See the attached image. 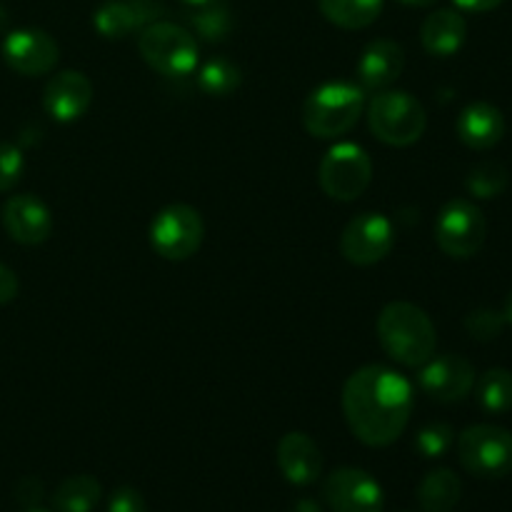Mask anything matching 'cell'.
Returning <instances> with one entry per match:
<instances>
[{
  "label": "cell",
  "mask_w": 512,
  "mask_h": 512,
  "mask_svg": "<svg viewBox=\"0 0 512 512\" xmlns=\"http://www.w3.org/2000/svg\"><path fill=\"white\" fill-rule=\"evenodd\" d=\"M190 25L195 28V33L200 35L208 43H220L230 35L233 30V13H230L228 5L223 0H215V3L203 5V8H193L190 13Z\"/></svg>",
  "instance_id": "4316f807"
},
{
  "label": "cell",
  "mask_w": 512,
  "mask_h": 512,
  "mask_svg": "<svg viewBox=\"0 0 512 512\" xmlns=\"http://www.w3.org/2000/svg\"><path fill=\"white\" fill-rule=\"evenodd\" d=\"M93 103V83L80 70H63L53 75L43 90V108L58 123H75Z\"/></svg>",
  "instance_id": "9a60e30c"
},
{
  "label": "cell",
  "mask_w": 512,
  "mask_h": 512,
  "mask_svg": "<svg viewBox=\"0 0 512 512\" xmlns=\"http://www.w3.org/2000/svg\"><path fill=\"white\" fill-rule=\"evenodd\" d=\"M458 458L475 478H508L512 473V433L490 423L470 425L458 438Z\"/></svg>",
  "instance_id": "8992f818"
},
{
  "label": "cell",
  "mask_w": 512,
  "mask_h": 512,
  "mask_svg": "<svg viewBox=\"0 0 512 512\" xmlns=\"http://www.w3.org/2000/svg\"><path fill=\"white\" fill-rule=\"evenodd\" d=\"M405 50L390 38H375L365 45L358 60V85L365 93L388 90L403 75Z\"/></svg>",
  "instance_id": "e0dca14e"
},
{
  "label": "cell",
  "mask_w": 512,
  "mask_h": 512,
  "mask_svg": "<svg viewBox=\"0 0 512 512\" xmlns=\"http://www.w3.org/2000/svg\"><path fill=\"white\" fill-rule=\"evenodd\" d=\"M323 500L333 512H383L385 493L378 480L360 468H338L323 485Z\"/></svg>",
  "instance_id": "8fae6325"
},
{
  "label": "cell",
  "mask_w": 512,
  "mask_h": 512,
  "mask_svg": "<svg viewBox=\"0 0 512 512\" xmlns=\"http://www.w3.org/2000/svg\"><path fill=\"white\" fill-rule=\"evenodd\" d=\"M138 50L145 63L165 78H188L198 70L200 48L195 35L183 25L155 20L138 35Z\"/></svg>",
  "instance_id": "5b68a950"
},
{
  "label": "cell",
  "mask_w": 512,
  "mask_h": 512,
  "mask_svg": "<svg viewBox=\"0 0 512 512\" xmlns=\"http://www.w3.org/2000/svg\"><path fill=\"white\" fill-rule=\"evenodd\" d=\"M15 498H18L25 508H38L40 498H43V485L35 478L20 480L18 488H15Z\"/></svg>",
  "instance_id": "1f68e13d"
},
{
  "label": "cell",
  "mask_w": 512,
  "mask_h": 512,
  "mask_svg": "<svg viewBox=\"0 0 512 512\" xmlns=\"http://www.w3.org/2000/svg\"><path fill=\"white\" fill-rule=\"evenodd\" d=\"M385 0H318V8L328 23L343 30H363L383 13Z\"/></svg>",
  "instance_id": "7402d4cb"
},
{
  "label": "cell",
  "mask_w": 512,
  "mask_h": 512,
  "mask_svg": "<svg viewBox=\"0 0 512 512\" xmlns=\"http://www.w3.org/2000/svg\"><path fill=\"white\" fill-rule=\"evenodd\" d=\"M288 512H323V508H320V505L315 503V500L300 498V500H295L293 505H290Z\"/></svg>",
  "instance_id": "e575fe53"
},
{
  "label": "cell",
  "mask_w": 512,
  "mask_h": 512,
  "mask_svg": "<svg viewBox=\"0 0 512 512\" xmlns=\"http://www.w3.org/2000/svg\"><path fill=\"white\" fill-rule=\"evenodd\" d=\"M150 245L155 253L173 263L193 258L205 238V223L193 205H165L150 223Z\"/></svg>",
  "instance_id": "9c48e42d"
},
{
  "label": "cell",
  "mask_w": 512,
  "mask_h": 512,
  "mask_svg": "<svg viewBox=\"0 0 512 512\" xmlns=\"http://www.w3.org/2000/svg\"><path fill=\"white\" fill-rule=\"evenodd\" d=\"M108 512H148V505H145L140 490L123 485V488L113 490V495H110Z\"/></svg>",
  "instance_id": "4dcf8cb0"
},
{
  "label": "cell",
  "mask_w": 512,
  "mask_h": 512,
  "mask_svg": "<svg viewBox=\"0 0 512 512\" xmlns=\"http://www.w3.org/2000/svg\"><path fill=\"white\" fill-rule=\"evenodd\" d=\"M368 128L380 143L408 148L423 138L428 115L423 103L405 90H380L368 105Z\"/></svg>",
  "instance_id": "277c9868"
},
{
  "label": "cell",
  "mask_w": 512,
  "mask_h": 512,
  "mask_svg": "<svg viewBox=\"0 0 512 512\" xmlns=\"http://www.w3.org/2000/svg\"><path fill=\"white\" fill-rule=\"evenodd\" d=\"M475 398L485 413L503 415L512 410V373L508 368H490L475 380Z\"/></svg>",
  "instance_id": "d4e9b609"
},
{
  "label": "cell",
  "mask_w": 512,
  "mask_h": 512,
  "mask_svg": "<svg viewBox=\"0 0 512 512\" xmlns=\"http://www.w3.org/2000/svg\"><path fill=\"white\" fill-rule=\"evenodd\" d=\"M505 328V315L498 310L490 308H478L465 318V330L470 333V338L475 340H495Z\"/></svg>",
  "instance_id": "f1b7e54d"
},
{
  "label": "cell",
  "mask_w": 512,
  "mask_h": 512,
  "mask_svg": "<svg viewBox=\"0 0 512 512\" xmlns=\"http://www.w3.org/2000/svg\"><path fill=\"white\" fill-rule=\"evenodd\" d=\"M280 473L295 488H308L323 473V453L308 433H288L275 448Z\"/></svg>",
  "instance_id": "ac0fdd59"
},
{
  "label": "cell",
  "mask_w": 512,
  "mask_h": 512,
  "mask_svg": "<svg viewBox=\"0 0 512 512\" xmlns=\"http://www.w3.org/2000/svg\"><path fill=\"white\" fill-rule=\"evenodd\" d=\"M318 180L328 198L353 203L373 180V160L358 143H335L320 160Z\"/></svg>",
  "instance_id": "ba28073f"
},
{
  "label": "cell",
  "mask_w": 512,
  "mask_h": 512,
  "mask_svg": "<svg viewBox=\"0 0 512 512\" xmlns=\"http://www.w3.org/2000/svg\"><path fill=\"white\" fill-rule=\"evenodd\" d=\"M365 90L350 80H328L303 103V125L313 138H340L355 128L365 110Z\"/></svg>",
  "instance_id": "3957f363"
},
{
  "label": "cell",
  "mask_w": 512,
  "mask_h": 512,
  "mask_svg": "<svg viewBox=\"0 0 512 512\" xmlns=\"http://www.w3.org/2000/svg\"><path fill=\"white\" fill-rule=\"evenodd\" d=\"M3 228L15 243L43 245L53 235V215L38 195H10L3 205Z\"/></svg>",
  "instance_id": "5bb4252c"
},
{
  "label": "cell",
  "mask_w": 512,
  "mask_h": 512,
  "mask_svg": "<svg viewBox=\"0 0 512 512\" xmlns=\"http://www.w3.org/2000/svg\"><path fill=\"white\" fill-rule=\"evenodd\" d=\"M25 170V155L15 143H0V193H8L18 185Z\"/></svg>",
  "instance_id": "f546056e"
},
{
  "label": "cell",
  "mask_w": 512,
  "mask_h": 512,
  "mask_svg": "<svg viewBox=\"0 0 512 512\" xmlns=\"http://www.w3.org/2000/svg\"><path fill=\"white\" fill-rule=\"evenodd\" d=\"M405 512H410V510H405Z\"/></svg>",
  "instance_id": "ab89813d"
},
{
  "label": "cell",
  "mask_w": 512,
  "mask_h": 512,
  "mask_svg": "<svg viewBox=\"0 0 512 512\" xmlns=\"http://www.w3.org/2000/svg\"><path fill=\"white\" fill-rule=\"evenodd\" d=\"M180 3H185L188 8H203V5L215 3V0H180Z\"/></svg>",
  "instance_id": "74e56055"
},
{
  "label": "cell",
  "mask_w": 512,
  "mask_h": 512,
  "mask_svg": "<svg viewBox=\"0 0 512 512\" xmlns=\"http://www.w3.org/2000/svg\"><path fill=\"white\" fill-rule=\"evenodd\" d=\"M418 385L435 403H460L473 393L475 368L463 355L445 353L438 358L433 355L428 363L420 365Z\"/></svg>",
  "instance_id": "7c38bea8"
},
{
  "label": "cell",
  "mask_w": 512,
  "mask_h": 512,
  "mask_svg": "<svg viewBox=\"0 0 512 512\" xmlns=\"http://www.w3.org/2000/svg\"><path fill=\"white\" fill-rule=\"evenodd\" d=\"M455 130H458L460 143L468 148L490 150L505 138V115L493 103L478 100L460 110Z\"/></svg>",
  "instance_id": "d6986e66"
},
{
  "label": "cell",
  "mask_w": 512,
  "mask_h": 512,
  "mask_svg": "<svg viewBox=\"0 0 512 512\" xmlns=\"http://www.w3.org/2000/svg\"><path fill=\"white\" fill-rule=\"evenodd\" d=\"M463 498V483L448 468L430 470L418 485V505L423 512H453Z\"/></svg>",
  "instance_id": "44dd1931"
},
{
  "label": "cell",
  "mask_w": 512,
  "mask_h": 512,
  "mask_svg": "<svg viewBox=\"0 0 512 512\" xmlns=\"http://www.w3.org/2000/svg\"><path fill=\"white\" fill-rule=\"evenodd\" d=\"M243 85V70L225 55H215L198 70V88L213 98L233 95Z\"/></svg>",
  "instance_id": "cb8c5ba5"
},
{
  "label": "cell",
  "mask_w": 512,
  "mask_h": 512,
  "mask_svg": "<svg viewBox=\"0 0 512 512\" xmlns=\"http://www.w3.org/2000/svg\"><path fill=\"white\" fill-rule=\"evenodd\" d=\"M18 275L8 268V265L0 263V305H8L18 298Z\"/></svg>",
  "instance_id": "d6a6232c"
},
{
  "label": "cell",
  "mask_w": 512,
  "mask_h": 512,
  "mask_svg": "<svg viewBox=\"0 0 512 512\" xmlns=\"http://www.w3.org/2000/svg\"><path fill=\"white\" fill-rule=\"evenodd\" d=\"M488 238V220L473 200L455 198L440 208L435 218V243L445 255L468 260L483 250Z\"/></svg>",
  "instance_id": "52a82bcc"
},
{
  "label": "cell",
  "mask_w": 512,
  "mask_h": 512,
  "mask_svg": "<svg viewBox=\"0 0 512 512\" xmlns=\"http://www.w3.org/2000/svg\"><path fill=\"white\" fill-rule=\"evenodd\" d=\"M468 38V23L453 8H440L430 13L420 25V43L435 58H450L458 53Z\"/></svg>",
  "instance_id": "ffe728a7"
},
{
  "label": "cell",
  "mask_w": 512,
  "mask_h": 512,
  "mask_svg": "<svg viewBox=\"0 0 512 512\" xmlns=\"http://www.w3.org/2000/svg\"><path fill=\"white\" fill-rule=\"evenodd\" d=\"M503 315H505V323H510V325H512V290H510L508 300H505V310H503Z\"/></svg>",
  "instance_id": "8d00e7d4"
},
{
  "label": "cell",
  "mask_w": 512,
  "mask_h": 512,
  "mask_svg": "<svg viewBox=\"0 0 512 512\" xmlns=\"http://www.w3.org/2000/svg\"><path fill=\"white\" fill-rule=\"evenodd\" d=\"M343 413L355 438L368 448H388L413 415V385L388 365L355 370L343 388Z\"/></svg>",
  "instance_id": "6da1fadb"
},
{
  "label": "cell",
  "mask_w": 512,
  "mask_h": 512,
  "mask_svg": "<svg viewBox=\"0 0 512 512\" xmlns=\"http://www.w3.org/2000/svg\"><path fill=\"white\" fill-rule=\"evenodd\" d=\"M60 48L53 35L38 28H20L5 35L3 40V60L10 70L35 78V75H48L58 65Z\"/></svg>",
  "instance_id": "4fadbf2b"
},
{
  "label": "cell",
  "mask_w": 512,
  "mask_h": 512,
  "mask_svg": "<svg viewBox=\"0 0 512 512\" xmlns=\"http://www.w3.org/2000/svg\"><path fill=\"white\" fill-rule=\"evenodd\" d=\"M103 488L90 475H73L65 478L53 493L55 512H93L100 503Z\"/></svg>",
  "instance_id": "603a6c76"
},
{
  "label": "cell",
  "mask_w": 512,
  "mask_h": 512,
  "mask_svg": "<svg viewBox=\"0 0 512 512\" xmlns=\"http://www.w3.org/2000/svg\"><path fill=\"white\" fill-rule=\"evenodd\" d=\"M458 8L468 10V13H488V10L500 8L505 0H453Z\"/></svg>",
  "instance_id": "836d02e7"
},
{
  "label": "cell",
  "mask_w": 512,
  "mask_h": 512,
  "mask_svg": "<svg viewBox=\"0 0 512 512\" xmlns=\"http://www.w3.org/2000/svg\"><path fill=\"white\" fill-rule=\"evenodd\" d=\"M160 10L158 0H105L93 13V25L103 38L120 40L155 23Z\"/></svg>",
  "instance_id": "2e32d148"
},
{
  "label": "cell",
  "mask_w": 512,
  "mask_h": 512,
  "mask_svg": "<svg viewBox=\"0 0 512 512\" xmlns=\"http://www.w3.org/2000/svg\"><path fill=\"white\" fill-rule=\"evenodd\" d=\"M23 512H48V510H40V508H25Z\"/></svg>",
  "instance_id": "f35d334b"
},
{
  "label": "cell",
  "mask_w": 512,
  "mask_h": 512,
  "mask_svg": "<svg viewBox=\"0 0 512 512\" xmlns=\"http://www.w3.org/2000/svg\"><path fill=\"white\" fill-rule=\"evenodd\" d=\"M395 245V228L388 215L360 213L350 220L340 235V255L350 265L370 268L390 255Z\"/></svg>",
  "instance_id": "30bf717a"
},
{
  "label": "cell",
  "mask_w": 512,
  "mask_h": 512,
  "mask_svg": "<svg viewBox=\"0 0 512 512\" xmlns=\"http://www.w3.org/2000/svg\"><path fill=\"white\" fill-rule=\"evenodd\" d=\"M378 340L388 358L405 368L425 365L438 348V333L430 315L408 300H395L380 310Z\"/></svg>",
  "instance_id": "7a4b0ae2"
},
{
  "label": "cell",
  "mask_w": 512,
  "mask_h": 512,
  "mask_svg": "<svg viewBox=\"0 0 512 512\" xmlns=\"http://www.w3.org/2000/svg\"><path fill=\"white\" fill-rule=\"evenodd\" d=\"M398 3L408 5V8H428V5H435L438 0H398Z\"/></svg>",
  "instance_id": "d590c367"
},
{
  "label": "cell",
  "mask_w": 512,
  "mask_h": 512,
  "mask_svg": "<svg viewBox=\"0 0 512 512\" xmlns=\"http://www.w3.org/2000/svg\"><path fill=\"white\" fill-rule=\"evenodd\" d=\"M510 173L503 163L498 160H483V163L475 165L473 170L465 178V188L473 198L478 200H493L498 195H503V190L508 188Z\"/></svg>",
  "instance_id": "484cf974"
},
{
  "label": "cell",
  "mask_w": 512,
  "mask_h": 512,
  "mask_svg": "<svg viewBox=\"0 0 512 512\" xmlns=\"http://www.w3.org/2000/svg\"><path fill=\"white\" fill-rule=\"evenodd\" d=\"M455 443V433L448 423H428L418 430L415 435V450H418L423 458L435 460L443 458Z\"/></svg>",
  "instance_id": "83f0119b"
}]
</instances>
